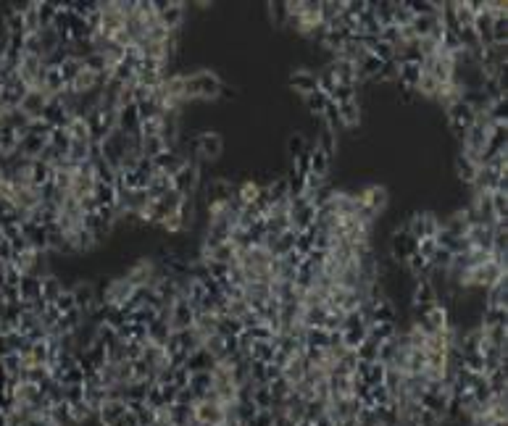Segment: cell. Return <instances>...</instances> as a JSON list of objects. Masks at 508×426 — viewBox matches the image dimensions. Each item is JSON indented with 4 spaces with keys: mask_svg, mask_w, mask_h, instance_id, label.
<instances>
[{
    "mask_svg": "<svg viewBox=\"0 0 508 426\" xmlns=\"http://www.w3.org/2000/svg\"><path fill=\"white\" fill-rule=\"evenodd\" d=\"M224 95V82L211 71L187 74V100H211Z\"/></svg>",
    "mask_w": 508,
    "mask_h": 426,
    "instance_id": "6da1fadb",
    "label": "cell"
},
{
    "mask_svg": "<svg viewBox=\"0 0 508 426\" xmlns=\"http://www.w3.org/2000/svg\"><path fill=\"white\" fill-rule=\"evenodd\" d=\"M135 284L129 282L127 276H121V279H111L106 289L100 292L98 298V305H108V308H124L129 300H132V295H135Z\"/></svg>",
    "mask_w": 508,
    "mask_h": 426,
    "instance_id": "7a4b0ae2",
    "label": "cell"
},
{
    "mask_svg": "<svg viewBox=\"0 0 508 426\" xmlns=\"http://www.w3.org/2000/svg\"><path fill=\"white\" fill-rule=\"evenodd\" d=\"M103 82H106V77H103L100 71L82 66V69L71 77V82L66 84V87H69V93H74L77 97H87V95H92V93H100Z\"/></svg>",
    "mask_w": 508,
    "mask_h": 426,
    "instance_id": "3957f363",
    "label": "cell"
},
{
    "mask_svg": "<svg viewBox=\"0 0 508 426\" xmlns=\"http://www.w3.org/2000/svg\"><path fill=\"white\" fill-rule=\"evenodd\" d=\"M193 416L198 418L203 426H226L229 424V413L226 408H222L219 403L206 398H198L193 403Z\"/></svg>",
    "mask_w": 508,
    "mask_h": 426,
    "instance_id": "277c9868",
    "label": "cell"
},
{
    "mask_svg": "<svg viewBox=\"0 0 508 426\" xmlns=\"http://www.w3.org/2000/svg\"><path fill=\"white\" fill-rule=\"evenodd\" d=\"M355 200H358L361 211L377 216L382 208H384V203H387V190L380 187V184H369V187H364V190L355 193Z\"/></svg>",
    "mask_w": 508,
    "mask_h": 426,
    "instance_id": "5b68a950",
    "label": "cell"
},
{
    "mask_svg": "<svg viewBox=\"0 0 508 426\" xmlns=\"http://www.w3.org/2000/svg\"><path fill=\"white\" fill-rule=\"evenodd\" d=\"M445 113H448V122H451V126L456 129V135H458V137H464L466 132L471 129V124H474V116H477V113H474V108H471L466 100H458V103H456V106H451V108L445 110Z\"/></svg>",
    "mask_w": 508,
    "mask_h": 426,
    "instance_id": "8992f818",
    "label": "cell"
},
{
    "mask_svg": "<svg viewBox=\"0 0 508 426\" xmlns=\"http://www.w3.org/2000/svg\"><path fill=\"white\" fill-rule=\"evenodd\" d=\"M127 279L132 282V284H135V287H155V282L161 279V271L155 269L153 261L142 258V261H137L127 271Z\"/></svg>",
    "mask_w": 508,
    "mask_h": 426,
    "instance_id": "52a82bcc",
    "label": "cell"
},
{
    "mask_svg": "<svg viewBox=\"0 0 508 426\" xmlns=\"http://www.w3.org/2000/svg\"><path fill=\"white\" fill-rule=\"evenodd\" d=\"M45 106H48V100H45L40 93L27 90V93H24V97H21V103L16 106V110H19V113L27 119L29 124H32V122H40V119H43Z\"/></svg>",
    "mask_w": 508,
    "mask_h": 426,
    "instance_id": "ba28073f",
    "label": "cell"
},
{
    "mask_svg": "<svg viewBox=\"0 0 508 426\" xmlns=\"http://www.w3.org/2000/svg\"><path fill=\"white\" fill-rule=\"evenodd\" d=\"M440 224H442V221H438L432 213H416V216L406 224V232H409L413 240H424V237H435L440 229Z\"/></svg>",
    "mask_w": 508,
    "mask_h": 426,
    "instance_id": "9c48e42d",
    "label": "cell"
},
{
    "mask_svg": "<svg viewBox=\"0 0 508 426\" xmlns=\"http://www.w3.org/2000/svg\"><path fill=\"white\" fill-rule=\"evenodd\" d=\"M155 6H158V21H161V27L169 29V32H177L184 19V3L174 0V3H155Z\"/></svg>",
    "mask_w": 508,
    "mask_h": 426,
    "instance_id": "30bf717a",
    "label": "cell"
},
{
    "mask_svg": "<svg viewBox=\"0 0 508 426\" xmlns=\"http://www.w3.org/2000/svg\"><path fill=\"white\" fill-rule=\"evenodd\" d=\"M198 177H200L198 164H195V161H193V164L187 161V164H184L182 168H179V171L171 177V179H174V190H179L182 195H187V197H190V193L198 187Z\"/></svg>",
    "mask_w": 508,
    "mask_h": 426,
    "instance_id": "8fae6325",
    "label": "cell"
},
{
    "mask_svg": "<svg viewBox=\"0 0 508 426\" xmlns=\"http://www.w3.org/2000/svg\"><path fill=\"white\" fill-rule=\"evenodd\" d=\"M224 151V142L219 135H211V132H203L198 139H195V153L206 161H216Z\"/></svg>",
    "mask_w": 508,
    "mask_h": 426,
    "instance_id": "7c38bea8",
    "label": "cell"
},
{
    "mask_svg": "<svg viewBox=\"0 0 508 426\" xmlns=\"http://www.w3.org/2000/svg\"><path fill=\"white\" fill-rule=\"evenodd\" d=\"M127 403L124 400H108V403H103L98 408V421L100 426H111L116 421H121L124 416H127Z\"/></svg>",
    "mask_w": 508,
    "mask_h": 426,
    "instance_id": "4fadbf2b",
    "label": "cell"
},
{
    "mask_svg": "<svg viewBox=\"0 0 508 426\" xmlns=\"http://www.w3.org/2000/svg\"><path fill=\"white\" fill-rule=\"evenodd\" d=\"M290 87L306 97V95H311L313 90H319V77L309 69H297L290 74Z\"/></svg>",
    "mask_w": 508,
    "mask_h": 426,
    "instance_id": "5bb4252c",
    "label": "cell"
},
{
    "mask_svg": "<svg viewBox=\"0 0 508 426\" xmlns=\"http://www.w3.org/2000/svg\"><path fill=\"white\" fill-rule=\"evenodd\" d=\"M438 302V292H435V284L427 279V276H422L419 282H416V292H413V305L419 308V313L422 311H427L429 305H435Z\"/></svg>",
    "mask_w": 508,
    "mask_h": 426,
    "instance_id": "9a60e30c",
    "label": "cell"
},
{
    "mask_svg": "<svg viewBox=\"0 0 508 426\" xmlns=\"http://www.w3.org/2000/svg\"><path fill=\"white\" fill-rule=\"evenodd\" d=\"M416 245H419V240H413L406 229L395 232V237H393V255H395L398 261H409L411 255L416 253Z\"/></svg>",
    "mask_w": 508,
    "mask_h": 426,
    "instance_id": "2e32d148",
    "label": "cell"
},
{
    "mask_svg": "<svg viewBox=\"0 0 508 426\" xmlns=\"http://www.w3.org/2000/svg\"><path fill=\"white\" fill-rule=\"evenodd\" d=\"M184 164H187V158H182L179 153H174L171 148L166 153H161V155H158V158L153 161L155 171H161V174H169V177H174V174H177V171H179Z\"/></svg>",
    "mask_w": 508,
    "mask_h": 426,
    "instance_id": "e0dca14e",
    "label": "cell"
},
{
    "mask_svg": "<svg viewBox=\"0 0 508 426\" xmlns=\"http://www.w3.org/2000/svg\"><path fill=\"white\" fill-rule=\"evenodd\" d=\"M326 171H329V155L322 148H316V145L309 148V174L324 179Z\"/></svg>",
    "mask_w": 508,
    "mask_h": 426,
    "instance_id": "ac0fdd59",
    "label": "cell"
},
{
    "mask_svg": "<svg viewBox=\"0 0 508 426\" xmlns=\"http://www.w3.org/2000/svg\"><path fill=\"white\" fill-rule=\"evenodd\" d=\"M326 69L335 74V79H338V84H351V87H355V66L353 64H348V61H340V58H335Z\"/></svg>",
    "mask_w": 508,
    "mask_h": 426,
    "instance_id": "d6986e66",
    "label": "cell"
},
{
    "mask_svg": "<svg viewBox=\"0 0 508 426\" xmlns=\"http://www.w3.org/2000/svg\"><path fill=\"white\" fill-rule=\"evenodd\" d=\"M422 77V66L413 64V61H406V64H398V82L403 84L406 90H413L416 82Z\"/></svg>",
    "mask_w": 508,
    "mask_h": 426,
    "instance_id": "ffe728a7",
    "label": "cell"
},
{
    "mask_svg": "<svg viewBox=\"0 0 508 426\" xmlns=\"http://www.w3.org/2000/svg\"><path fill=\"white\" fill-rule=\"evenodd\" d=\"M261 190H264L261 184H255V182L248 179V182H242V184L235 187V200H237L240 206H253L255 200L261 197Z\"/></svg>",
    "mask_w": 508,
    "mask_h": 426,
    "instance_id": "44dd1931",
    "label": "cell"
},
{
    "mask_svg": "<svg viewBox=\"0 0 508 426\" xmlns=\"http://www.w3.org/2000/svg\"><path fill=\"white\" fill-rule=\"evenodd\" d=\"M63 132L69 135V139H90L92 142V132H90V124H87L85 116H71Z\"/></svg>",
    "mask_w": 508,
    "mask_h": 426,
    "instance_id": "7402d4cb",
    "label": "cell"
},
{
    "mask_svg": "<svg viewBox=\"0 0 508 426\" xmlns=\"http://www.w3.org/2000/svg\"><path fill=\"white\" fill-rule=\"evenodd\" d=\"M169 151V145L164 142L161 137H140V153L142 158H148V161H155L161 153Z\"/></svg>",
    "mask_w": 508,
    "mask_h": 426,
    "instance_id": "603a6c76",
    "label": "cell"
},
{
    "mask_svg": "<svg viewBox=\"0 0 508 426\" xmlns=\"http://www.w3.org/2000/svg\"><path fill=\"white\" fill-rule=\"evenodd\" d=\"M184 224H187V203L182 208H177V211H171L166 219L161 221L158 226H164L166 232H182Z\"/></svg>",
    "mask_w": 508,
    "mask_h": 426,
    "instance_id": "cb8c5ba5",
    "label": "cell"
},
{
    "mask_svg": "<svg viewBox=\"0 0 508 426\" xmlns=\"http://www.w3.org/2000/svg\"><path fill=\"white\" fill-rule=\"evenodd\" d=\"M338 106V103H335ZM340 110V122H342V126H355L358 124V119H361V113H358V103L353 100H345V103H340L338 106Z\"/></svg>",
    "mask_w": 508,
    "mask_h": 426,
    "instance_id": "d4e9b609",
    "label": "cell"
},
{
    "mask_svg": "<svg viewBox=\"0 0 508 426\" xmlns=\"http://www.w3.org/2000/svg\"><path fill=\"white\" fill-rule=\"evenodd\" d=\"M485 295H487L485 308H506V279H500L490 289H485Z\"/></svg>",
    "mask_w": 508,
    "mask_h": 426,
    "instance_id": "484cf974",
    "label": "cell"
},
{
    "mask_svg": "<svg viewBox=\"0 0 508 426\" xmlns=\"http://www.w3.org/2000/svg\"><path fill=\"white\" fill-rule=\"evenodd\" d=\"M63 292H66V287L58 282L56 276H43V300L53 302L58 295H63Z\"/></svg>",
    "mask_w": 508,
    "mask_h": 426,
    "instance_id": "4316f807",
    "label": "cell"
},
{
    "mask_svg": "<svg viewBox=\"0 0 508 426\" xmlns=\"http://www.w3.org/2000/svg\"><path fill=\"white\" fill-rule=\"evenodd\" d=\"M456 171H458V177L464 179L466 184H471L474 177H477V171H480V166H474L471 161H466L464 155H458L456 158Z\"/></svg>",
    "mask_w": 508,
    "mask_h": 426,
    "instance_id": "83f0119b",
    "label": "cell"
},
{
    "mask_svg": "<svg viewBox=\"0 0 508 426\" xmlns=\"http://www.w3.org/2000/svg\"><path fill=\"white\" fill-rule=\"evenodd\" d=\"M6 24H8V35H21V37H27V32H24V16H21L19 8H11V11H8Z\"/></svg>",
    "mask_w": 508,
    "mask_h": 426,
    "instance_id": "f1b7e54d",
    "label": "cell"
},
{
    "mask_svg": "<svg viewBox=\"0 0 508 426\" xmlns=\"http://www.w3.org/2000/svg\"><path fill=\"white\" fill-rule=\"evenodd\" d=\"M326 103H329V97H326L322 90H313L311 95H306V106L313 110V116H322L326 108Z\"/></svg>",
    "mask_w": 508,
    "mask_h": 426,
    "instance_id": "f546056e",
    "label": "cell"
},
{
    "mask_svg": "<svg viewBox=\"0 0 508 426\" xmlns=\"http://www.w3.org/2000/svg\"><path fill=\"white\" fill-rule=\"evenodd\" d=\"M50 305L56 308L58 313H69V311H74V308H77V302H74V295H71V289H66L63 295H58V298L50 302Z\"/></svg>",
    "mask_w": 508,
    "mask_h": 426,
    "instance_id": "4dcf8cb0",
    "label": "cell"
},
{
    "mask_svg": "<svg viewBox=\"0 0 508 426\" xmlns=\"http://www.w3.org/2000/svg\"><path fill=\"white\" fill-rule=\"evenodd\" d=\"M316 148H322V151L332 158V153H335V132H329L324 126V132H322V137L316 139Z\"/></svg>",
    "mask_w": 508,
    "mask_h": 426,
    "instance_id": "1f68e13d",
    "label": "cell"
},
{
    "mask_svg": "<svg viewBox=\"0 0 508 426\" xmlns=\"http://www.w3.org/2000/svg\"><path fill=\"white\" fill-rule=\"evenodd\" d=\"M309 151L306 148V142H303V137H290V153H293V158H297V155H303V153Z\"/></svg>",
    "mask_w": 508,
    "mask_h": 426,
    "instance_id": "d6a6232c",
    "label": "cell"
},
{
    "mask_svg": "<svg viewBox=\"0 0 508 426\" xmlns=\"http://www.w3.org/2000/svg\"><path fill=\"white\" fill-rule=\"evenodd\" d=\"M6 269H8V263L0 261V282H3V276H6Z\"/></svg>",
    "mask_w": 508,
    "mask_h": 426,
    "instance_id": "836d02e7",
    "label": "cell"
}]
</instances>
